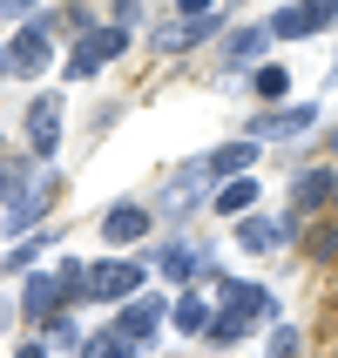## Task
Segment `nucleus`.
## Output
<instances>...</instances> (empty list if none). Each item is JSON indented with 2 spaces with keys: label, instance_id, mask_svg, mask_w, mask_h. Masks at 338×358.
<instances>
[{
  "label": "nucleus",
  "instance_id": "obj_5",
  "mask_svg": "<svg viewBox=\"0 0 338 358\" xmlns=\"http://www.w3.org/2000/svg\"><path fill=\"white\" fill-rule=\"evenodd\" d=\"M27 142H34V162H48L61 149V95H34L27 101Z\"/></svg>",
  "mask_w": 338,
  "mask_h": 358
},
{
  "label": "nucleus",
  "instance_id": "obj_10",
  "mask_svg": "<svg viewBox=\"0 0 338 358\" xmlns=\"http://www.w3.org/2000/svg\"><path fill=\"white\" fill-rule=\"evenodd\" d=\"M217 311L244 324V318H264V311H271V298H264L258 284H223V291H217Z\"/></svg>",
  "mask_w": 338,
  "mask_h": 358
},
{
  "label": "nucleus",
  "instance_id": "obj_20",
  "mask_svg": "<svg viewBox=\"0 0 338 358\" xmlns=\"http://www.w3.org/2000/svg\"><path fill=\"white\" fill-rule=\"evenodd\" d=\"M81 358H136V345H129V338H115V331H101V338H88V345H81Z\"/></svg>",
  "mask_w": 338,
  "mask_h": 358
},
{
  "label": "nucleus",
  "instance_id": "obj_14",
  "mask_svg": "<svg viewBox=\"0 0 338 358\" xmlns=\"http://www.w3.org/2000/svg\"><path fill=\"white\" fill-rule=\"evenodd\" d=\"M291 237V223H271V217H244L237 223V243L244 250H271V243H284Z\"/></svg>",
  "mask_w": 338,
  "mask_h": 358
},
{
  "label": "nucleus",
  "instance_id": "obj_1",
  "mask_svg": "<svg viewBox=\"0 0 338 358\" xmlns=\"http://www.w3.org/2000/svg\"><path fill=\"white\" fill-rule=\"evenodd\" d=\"M48 203H55V169H48V162H41L20 189H14V176H7V237H27V230L48 217Z\"/></svg>",
  "mask_w": 338,
  "mask_h": 358
},
{
  "label": "nucleus",
  "instance_id": "obj_29",
  "mask_svg": "<svg viewBox=\"0 0 338 358\" xmlns=\"http://www.w3.org/2000/svg\"><path fill=\"white\" fill-rule=\"evenodd\" d=\"M332 75H338V68H332Z\"/></svg>",
  "mask_w": 338,
  "mask_h": 358
},
{
  "label": "nucleus",
  "instance_id": "obj_23",
  "mask_svg": "<svg viewBox=\"0 0 338 358\" xmlns=\"http://www.w3.org/2000/svg\"><path fill=\"white\" fill-rule=\"evenodd\" d=\"M176 7H183V20H203L210 7H217V0H176Z\"/></svg>",
  "mask_w": 338,
  "mask_h": 358
},
{
  "label": "nucleus",
  "instance_id": "obj_22",
  "mask_svg": "<svg viewBox=\"0 0 338 358\" xmlns=\"http://www.w3.org/2000/svg\"><path fill=\"white\" fill-rule=\"evenodd\" d=\"M271 358H298V331H284V324H278V331H271Z\"/></svg>",
  "mask_w": 338,
  "mask_h": 358
},
{
  "label": "nucleus",
  "instance_id": "obj_26",
  "mask_svg": "<svg viewBox=\"0 0 338 358\" xmlns=\"http://www.w3.org/2000/svg\"><path fill=\"white\" fill-rule=\"evenodd\" d=\"M115 7H122V14H136V0H115Z\"/></svg>",
  "mask_w": 338,
  "mask_h": 358
},
{
  "label": "nucleus",
  "instance_id": "obj_28",
  "mask_svg": "<svg viewBox=\"0 0 338 358\" xmlns=\"http://www.w3.org/2000/svg\"><path fill=\"white\" fill-rule=\"evenodd\" d=\"M0 196H7V176H0Z\"/></svg>",
  "mask_w": 338,
  "mask_h": 358
},
{
  "label": "nucleus",
  "instance_id": "obj_25",
  "mask_svg": "<svg viewBox=\"0 0 338 358\" xmlns=\"http://www.w3.org/2000/svg\"><path fill=\"white\" fill-rule=\"evenodd\" d=\"M14 358H48V352H41V345H20V352Z\"/></svg>",
  "mask_w": 338,
  "mask_h": 358
},
{
  "label": "nucleus",
  "instance_id": "obj_21",
  "mask_svg": "<svg viewBox=\"0 0 338 358\" xmlns=\"http://www.w3.org/2000/svg\"><path fill=\"white\" fill-rule=\"evenodd\" d=\"M284 88H291L284 68H258V95H278V101H284Z\"/></svg>",
  "mask_w": 338,
  "mask_h": 358
},
{
  "label": "nucleus",
  "instance_id": "obj_16",
  "mask_svg": "<svg viewBox=\"0 0 338 358\" xmlns=\"http://www.w3.org/2000/svg\"><path fill=\"white\" fill-rule=\"evenodd\" d=\"M197 250H190V243H169V250H162V257H156V271H162V278H169V284H190V278H197Z\"/></svg>",
  "mask_w": 338,
  "mask_h": 358
},
{
  "label": "nucleus",
  "instance_id": "obj_27",
  "mask_svg": "<svg viewBox=\"0 0 338 358\" xmlns=\"http://www.w3.org/2000/svg\"><path fill=\"white\" fill-rule=\"evenodd\" d=\"M332 156H338V129H332Z\"/></svg>",
  "mask_w": 338,
  "mask_h": 358
},
{
  "label": "nucleus",
  "instance_id": "obj_19",
  "mask_svg": "<svg viewBox=\"0 0 338 358\" xmlns=\"http://www.w3.org/2000/svg\"><path fill=\"white\" fill-rule=\"evenodd\" d=\"M55 278H61V298H68V304L88 298V271H81L75 257H61V264H55Z\"/></svg>",
  "mask_w": 338,
  "mask_h": 358
},
{
  "label": "nucleus",
  "instance_id": "obj_2",
  "mask_svg": "<svg viewBox=\"0 0 338 358\" xmlns=\"http://www.w3.org/2000/svg\"><path fill=\"white\" fill-rule=\"evenodd\" d=\"M48 61H55V48H48V27H20L14 41H7V55H0V68L7 75H20V81H34V75H48Z\"/></svg>",
  "mask_w": 338,
  "mask_h": 358
},
{
  "label": "nucleus",
  "instance_id": "obj_4",
  "mask_svg": "<svg viewBox=\"0 0 338 358\" xmlns=\"http://www.w3.org/2000/svg\"><path fill=\"white\" fill-rule=\"evenodd\" d=\"M338 20V0H298V7H284L278 20H271V34L278 41H304V34H318V27H332Z\"/></svg>",
  "mask_w": 338,
  "mask_h": 358
},
{
  "label": "nucleus",
  "instance_id": "obj_7",
  "mask_svg": "<svg viewBox=\"0 0 338 358\" xmlns=\"http://www.w3.org/2000/svg\"><path fill=\"white\" fill-rule=\"evenodd\" d=\"M61 304H68V298H61V278H55V271L27 278V291H20V311H27L34 324H55V318H61Z\"/></svg>",
  "mask_w": 338,
  "mask_h": 358
},
{
  "label": "nucleus",
  "instance_id": "obj_15",
  "mask_svg": "<svg viewBox=\"0 0 338 358\" xmlns=\"http://www.w3.org/2000/svg\"><path fill=\"white\" fill-rule=\"evenodd\" d=\"M332 196H338V176H332V169H311V176H298V189H291L298 210H318V203H332Z\"/></svg>",
  "mask_w": 338,
  "mask_h": 358
},
{
  "label": "nucleus",
  "instance_id": "obj_24",
  "mask_svg": "<svg viewBox=\"0 0 338 358\" xmlns=\"http://www.w3.org/2000/svg\"><path fill=\"white\" fill-rule=\"evenodd\" d=\"M27 7H34V0H0V14H27Z\"/></svg>",
  "mask_w": 338,
  "mask_h": 358
},
{
  "label": "nucleus",
  "instance_id": "obj_17",
  "mask_svg": "<svg viewBox=\"0 0 338 358\" xmlns=\"http://www.w3.org/2000/svg\"><path fill=\"white\" fill-rule=\"evenodd\" d=\"M311 122H318V108H284V115H258V136H298Z\"/></svg>",
  "mask_w": 338,
  "mask_h": 358
},
{
  "label": "nucleus",
  "instance_id": "obj_12",
  "mask_svg": "<svg viewBox=\"0 0 338 358\" xmlns=\"http://www.w3.org/2000/svg\"><path fill=\"white\" fill-rule=\"evenodd\" d=\"M251 162H258V142H223V149H217V156H210V162H203V176H230V182H237L244 176V169H251Z\"/></svg>",
  "mask_w": 338,
  "mask_h": 358
},
{
  "label": "nucleus",
  "instance_id": "obj_13",
  "mask_svg": "<svg viewBox=\"0 0 338 358\" xmlns=\"http://www.w3.org/2000/svg\"><path fill=\"white\" fill-rule=\"evenodd\" d=\"M264 41H271V27H237V34L223 41V68H251L264 55Z\"/></svg>",
  "mask_w": 338,
  "mask_h": 358
},
{
  "label": "nucleus",
  "instance_id": "obj_9",
  "mask_svg": "<svg viewBox=\"0 0 338 358\" xmlns=\"http://www.w3.org/2000/svg\"><path fill=\"white\" fill-rule=\"evenodd\" d=\"M101 237L108 243H142L149 237V210H142V203H115V210L101 217Z\"/></svg>",
  "mask_w": 338,
  "mask_h": 358
},
{
  "label": "nucleus",
  "instance_id": "obj_6",
  "mask_svg": "<svg viewBox=\"0 0 338 358\" xmlns=\"http://www.w3.org/2000/svg\"><path fill=\"white\" fill-rule=\"evenodd\" d=\"M142 278H149V264H101L88 271V298H136Z\"/></svg>",
  "mask_w": 338,
  "mask_h": 358
},
{
  "label": "nucleus",
  "instance_id": "obj_8",
  "mask_svg": "<svg viewBox=\"0 0 338 358\" xmlns=\"http://www.w3.org/2000/svg\"><path fill=\"white\" fill-rule=\"evenodd\" d=\"M156 324H162V298H129L122 318H115V338L142 345V338H156Z\"/></svg>",
  "mask_w": 338,
  "mask_h": 358
},
{
  "label": "nucleus",
  "instance_id": "obj_3",
  "mask_svg": "<svg viewBox=\"0 0 338 358\" xmlns=\"http://www.w3.org/2000/svg\"><path fill=\"white\" fill-rule=\"evenodd\" d=\"M122 48H129V27H122V20H115V27H88V34H81V48L68 55V75H75V81L95 75V68H108Z\"/></svg>",
  "mask_w": 338,
  "mask_h": 358
},
{
  "label": "nucleus",
  "instance_id": "obj_18",
  "mask_svg": "<svg viewBox=\"0 0 338 358\" xmlns=\"http://www.w3.org/2000/svg\"><path fill=\"white\" fill-rule=\"evenodd\" d=\"M251 203H258V182H251V176H237V182H223V189H217V210H223V217H237V210H251Z\"/></svg>",
  "mask_w": 338,
  "mask_h": 358
},
{
  "label": "nucleus",
  "instance_id": "obj_11",
  "mask_svg": "<svg viewBox=\"0 0 338 358\" xmlns=\"http://www.w3.org/2000/svg\"><path fill=\"white\" fill-rule=\"evenodd\" d=\"M210 324H217V291H183L176 298V331H210Z\"/></svg>",
  "mask_w": 338,
  "mask_h": 358
}]
</instances>
